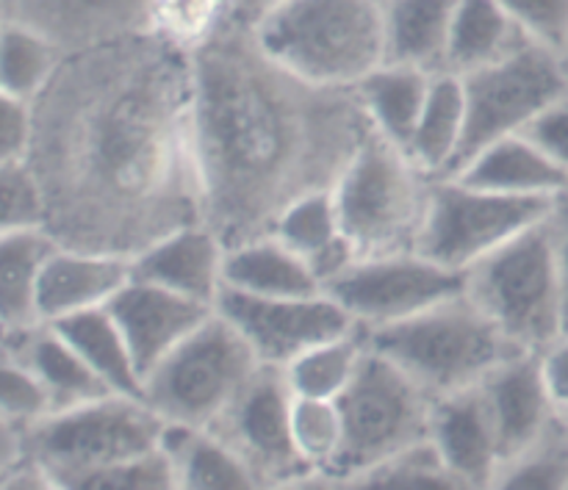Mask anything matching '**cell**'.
Wrapping results in <instances>:
<instances>
[{"label":"cell","mask_w":568,"mask_h":490,"mask_svg":"<svg viewBox=\"0 0 568 490\" xmlns=\"http://www.w3.org/2000/svg\"><path fill=\"white\" fill-rule=\"evenodd\" d=\"M503 452V469L536 447L558 416L541 353H519L480 382ZM503 474V471H499Z\"/></svg>","instance_id":"cell-17"},{"label":"cell","mask_w":568,"mask_h":490,"mask_svg":"<svg viewBox=\"0 0 568 490\" xmlns=\"http://www.w3.org/2000/svg\"><path fill=\"white\" fill-rule=\"evenodd\" d=\"M325 292L358 321V327L377 330L466 292V275L414 249L358 258L336 280L327 283Z\"/></svg>","instance_id":"cell-12"},{"label":"cell","mask_w":568,"mask_h":490,"mask_svg":"<svg viewBox=\"0 0 568 490\" xmlns=\"http://www.w3.org/2000/svg\"><path fill=\"white\" fill-rule=\"evenodd\" d=\"M549 220H552V233H555V255H558L560 292H564V336H568V192L560 194Z\"/></svg>","instance_id":"cell-45"},{"label":"cell","mask_w":568,"mask_h":490,"mask_svg":"<svg viewBox=\"0 0 568 490\" xmlns=\"http://www.w3.org/2000/svg\"><path fill=\"white\" fill-rule=\"evenodd\" d=\"M166 421L144 399L111 394L59 410L28 430L3 425V471L28 463L48 488H87L92 477L161 443Z\"/></svg>","instance_id":"cell-3"},{"label":"cell","mask_w":568,"mask_h":490,"mask_svg":"<svg viewBox=\"0 0 568 490\" xmlns=\"http://www.w3.org/2000/svg\"><path fill=\"white\" fill-rule=\"evenodd\" d=\"M3 353L14 355L37 371L53 399V414L116 394L89 366V360L53 325H44V321L31 330L3 336Z\"/></svg>","instance_id":"cell-21"},{"label":"cell","mask_w":568,"mask_h":490,"mask_svg":"<svg viewBox=\"0 0 568 490\" xmlns=\"http://www.w3.org/2000/svg\"><path fill=\"white\" fill-rule=\"evenodd\" d=\"M466 133L464 78L455 72H438L433 78L425 111L416 125L408 153L433 177H447L460 153Z\"/></svg>","instance_id":"cell-29"},{"label":"cell","mask_w":568,"mask_h":490,"mask_svg":"<svg viewBox=\"0 0 568 490\" xmlns=\"http://www.w3.org/2000/svg\"><path fill=\"white\" fill-rule=\"evenodd\" d=\"M536 42L564 50L568 42V0H499Z\"/></svg>","instance_id":"cell-41"},{"label":"cell","mask_w":568,"mask_h":490,"mask_svg":"<svg viewBox=\"0 0 568 490\" xmlns=\"http://www.w3.org/2000/svg\"><path fill=\"white\" fill-rule=\"evenodd\" d=\"M0 200H3L0 231H33L48 225L42 183L28 159L0 164Z\"/></svg>","instance_id":"cell-38"},{"label":"cell","mask_w":568,"mask_h":490,"mask_svg":"<svg viewBox=\"0 0 568 490\" xmlns=\"http://www.w3.org/2000/svg\"><path fill=\"white\" fill-rule=\"evenodd\" d=\"M541 364L555 405L558 410L568 408V336H560L552 347L544 349Z\"/></svg>","instance_id":"cell-44"},{"label":"cell","mask_w":568,"mask_h":490,"mask_svg":"<svg viewBox=\"0 0 568 490\" xmlns=\"http://www.w3.org/2000/svg\"><path fill=\"white\" fill-rule=\"evenodd\" d=\"M277 3H283V0H236V9H239V17L247 22H255L261 14H266L270 9H275Z\"/></svg>","instance_id":"cell-46"},{"label":"cell","mask_w":568,"mask_h":490,"mask_svg":"<svg viewBox=\"0 0 568 490\" xmlns=\"http://www.w3.org/2000/svg\"><path fill=\"white\" fill-rule=\"evenodd\" d=\"M436 177L427 175L414 155L377 127L358 147L338 177V222L358 258L414 253L419 247L427 205Z\"/></svg>","instance_id":"cell-6"},{"label":"cell","mask_w":568,"mask_h":490,"mask_svg":"<svg viewBox=\"0 0 568 490\" xmlns=\"http://www.w3.org/2000/svg\"><path fill=\"white\" fill-rule=\"evenodd\" d=\"M497 488H568V421L555 416L536 447L508 463Z\"/></svg>","instance_id":"cell-36"},{"label":"cell","mask_w":568,"mask_h":490,"mask_svg":"<svg viewBox=\"0 0 568 490\" xmlns=\"http://www.w3.org/2000/svg\"><path fill=\"white\" fill-rule=\"evenodd\" d=\"M203 225L227 249L272 236L288 205L336 188L372 133L358 89L277 64L242 17L192 53Z\"/></svg>","instance_id":"cell-2"},{"label":"cell","mask_w":568,"mask_h":490,"mask_svg":"<svg viewBox=\"0 0 568 490\" xmlns=\"http://www.w3.org/2000/svg\"><path fill=\"white\" fill-rule=\"evenodd\" d=\"M236 17V0H153L148 31L192 55Z\"/></svg>","instance_id":"cell-34"},{"label":"cell","mask_w":568,"mask_h":490,"mask_svg":"<svg viewBox=\"0 0 568 490\" xmlns=\"http://www.w3.org/2000/svg\"><path fill=\"white\" fill-rule=\"evenodd\" d=\"M453 177L488 192L525 197H560L568 192L566 166L549 159L525 133L488 144Z\"/></svg>","instance_id":"cell-22"},{"label":"cell","mask_w":568,"mask_h":490,"mask_svg":"<svg viewBox=\"0 0 568 490\" xmlns=\"http://www.w3.org/2000/svg\"><path fill=\"white\" fill-rule=\"evenodd\" d=\"M275 236L308 261L322 286L336 280L342 272H347L358 261L353 244L342 233L333 188L308 194V197L288 205V211L277 222Z\"/></svg>","instance_id":"cell-27"},{"label":"cell","mask_w":568,"mask_h":490,"mask_svg":"<svg viewBox=\"0 0 568 490\" xmlns=\"http://www.w3.org/2000/svg\"><path fill=\"white\" fill-rule=\"evenodd\" d=\"M0 419L3 425L28 430L53 414V399L31 366L3 353L0 366Z\"/></svg>","instance_id":"cell-37"},{"label":"cell","mask_w":568,"mask_h":490,"mask_svg":"<svg viewBox=\"0 0 568 490\" xmlns=\"http://www.w3.org/2000/svg\"><path fill=\"white\" fill-rule=\"evenodd\" d=\"M430 438L460 488H497L503 452L483 386L438 397Z\"/></svg>","instance_id":"cell-18"},{"label":"cell","mask_w":568,"mask_h":490,"mask_svg":"<svg viewBox=\"0 0 568 490\" xmlns=\"http://www.w3.org/2000/svg\"><path fill=\"white\" fill-rule=\"evenodd\" d=\"M89 490H170L178 488V471L170 455L161 447L139 455V458L116 463L100 471L87 482Z\"/></svg>","instance_id":"cell-40"},{"label":"cell","mask_w":568,"mask_h":490,"mask_svg":"<svg viewBox=\"0 0 568 490\" xmlns=\"http://www.w3.org/2000/svg\"><path fill=\"white\" fill-rule=\"evenodd\" d=\"M225 288L255 297H314L325 292L308 261L275 233L227 249Z\"/></svg>","instance_id":"cell-23"},{"label":"cell","mask_w":568,"mask_h":490,"mask_svg":"<svg viewBox=\"0 0 568 490\" xmlns=\"http://www.w3.org/2000/svg\"><path fill=\"white\" fill-rule=\"evenodd\" d=\"M458 0H383L386 11V61L447 72L449 31Z\"/></svg>","instance_id":"cell-24"},{"label":"cell","mask_w":568,"mask_h":490,"mask_svg":"<svg viewBox=\"0 0 568 490\" xmlns=\"http://www.w3.org/2000/svg\"><path fill=\"white\" fill-rule=\"evenodd\" d=\"M366 349L369 344H366L364 327H355L353 333H344V336L308 349L286 366L292 391L297 397L338 399L358 375Z\"/></svg>","instance_id":"cell-32"},{"label":"cell","mask_w":568,"mask_h":490,"mask_svg":"<svg viewBox=\"0 0 568 490\" xmlns=\"http://www.w3.org/2000/svg\"><path fill=\"white\" fill-rule=\"evenodd\" d=\"M153 0H0L3 22L53 39L64 53L148 33Z\"/></svg>","instance_id":"cell-16"},{"label":"cell","mask_w":568,"mask_h":490,"mask_svg":"<svg viewBox=\"0 0 568 490\" xmlns=\"http://www.w3.org/2000/svg\"><path fill=\"white\" fill-rule=\"evenodd\" d=\"M294 391L283 366L264 364L214 436L253 471L258 488L305 486L316 471L300 452L292 427Z\"/></svg>","instance_id":"cell-13"},{"label":"cell","mask_w":568,"mask_h":490,"mask_svg":"<svg viewBox=\"0 0 568 490\" xmlns=\"http://www.w3.org/2000/svg\"><path fill=\"white\" fill-rule=\"evenodd\" d=\"M560 64H564V72H566V81H568V42H566V48L560 50Z\"/></svg>","instance_id":"cell-47"},{"label":"cell","mask_w":568,"mask_h":490,"mask_svg":"<svg viewBox=\"0 0 568 490\" xmlns=\"http://www.w3.org/2000/svg\"><path fill=\"white\" fill-rule=\"evenodd\" d=\"M214 310V305L197 303L136 277L109 303V314L120 325L142 380H148L150 371L166 355L175 353L194 330H200Z\"/></svg>","instance_id":"cell-15"},{"label":"cell","mask_w":568,"mask_h":490,"mask_svg":"<svg viewBox=\"0 0 568 490\" xmlns=\"http://www.w3.org/2000/svg\"><path fill=\"white\" fill-rule=\"evenodd\" d=\"M161 449L178 471V488L192 490H242L258 488L253 471L242 458L209 430L186 425H164Z\"/></svg>","instance_id":"cell-28"},{"label":"cell","mask_w":568,"mask_h":490,"mask_svg":"<svg viewBox=\"0 0 568 490\" xmlns=\"http://www.w3.org/2000/svg\"><path fill=\"white\" fill-rule=\"evenodd\" d=\"M216 310L242 330L264 364L283 369L308 349L358 327L327 292L314 297H255L222 288Z\"/></svg>","instance_id":"cell-14"},{"label":"cell","mask_w":568,"mask_h":490,"mask_svg":"<svg viewBox=\"0 0 568 490\" xmlns=\"http://www.w3.org/2000/svg\"><path fill=\"white\" fill-rule=\"evenodd\" d=\"M525 136L532 139L549 159H555L568 170V94L549 105L547 111H541L527 125Z\"/></svg>","instance_id":"cell-43"},{"label":"cell","mask_w":568,"mask_h":490,"mask_svg":"<svg viewBox=\"0 0 568 490\" xmlns=\"http://www.w3.org/2000/svg\"><path fill=\"white\" fill-rule=\"evenodd\" d=\"M264 360L220 310L144 380V402L166 421L214 432Z\"/></svg>","instance_id":"cell-8"},{"label":"cell","mask_w":568,"mask_h":490,"mask_svg":"<svg viewBox=\"0 0 568 490\" xmlns=\"http://www.w3.org/2000/svg\"><path fill=\"white\" fill-rule=\"evenodd\" d=\"M292 427L300 452L308 460L311 469L316 471L314 482H322L327 469L336 463L344 443V421L342 410H338V399L297 397L294 394Z\"/></svg>","instance_id":"cell-35"},{"label":"cell","mask_w":568,"mask_h":490,"mask_svg":"<svg viewBox=\"0 0 568 490\" xmlns=\"http://www.w3.org/2000/svg\"><path fill=\"white\" fill-rule=\"evenodd\" d=\"M460 78L466 92V133L447 177L458 175L488 144L525 133L541 111L568 94L560 53L541 42H527L503 61Z\"/></svg>","instance_id":"cell-10"},{"label":"cell","mask_w":568,"mask_h":490,"mask_svg":"<svg viewBox=\"0 0 568 490\" xmlns=\"http://www.w3.org/2000/svg\"><path fill=\"white\" fill-rule=\"evenodd\" d=\"M31 105L28 164L61 247L136 258L203 222L192 55L150 31L72 50Z\"/></svg>","instance_id":"cell-1"},{"label":"cell","mask_w":568,"mask_h":490,"mask_svg":"<svg viewBox=\"0 0 568 490\" xmlns=\"http://www.w3.org/2000/svg\"><path fill=\"white\" fill-rule=\"evenodd\" d=\"M227 247L209 225L181 227L133 258V277L155 283L197 303H220Z\"/></svg>","instance_id":"cell-20"},{"label":"cell","mask_w":568,"mask_h":490,"mask_svg":"<svg viewBox=\"0 0 568 490\" xmlns=\"http://www.w3.org/2000/svg\"><path fill=\"white\" fill-rule=\"evenodd\" d=\"M59 242L44 227L0 231V327L9 333L31 330L39 321V280Z\"/></svg>","instance_id":"cell-25"},{"label":"cell","mask_w":568,"mask_h":490,"mask_svg":"<svg viewBox=\"0 0 568 490\" xmlns=\"http://www.w3.org/2000/svg\"><path fill=\"white\" fill-rule=\"evenodd\" d=\"M250 25L277 64L320 86L358 89L386 64L383 0H283Z\"/></svg>","instance_id":"cell-4"},{"label":"cell","mask_w":568,"mask_h":490,"mask_svg":"<svg viewBox=\"0 0 568 490\" xmlns=\"http://www.w3.org/2000/svg\"><path fill=\"white\" fill-rule=\"evenodd\" d=\"M433 405L436 397H430L403 366L377 349H366L358 375L338 397L344 443L322 482L358 486L388 460L427 441Z\"/></svg>","instance_id":"cell-7"},{"label":"cell","mask_w":568,"mask_h":490,"mask_svg":"<svg viewBox=\"0 0 568 490\" xmlns=\"http://www.w3.org/2000/svg\"><path fill=\"white\" fill-rule=\"evenodd\" d=\"M53 327L89 360V366L116 394L144 399V380L136 369V360H133L131 347H128L125 336H122L120 325L109 314V308L67 316V319L53 321Z\"/></svg>","instance_id":"cell-31"},{"label":"cell","mask_w":568,"mask_h":490,"mask_svg":"<svg viewBox=\"0 0 568 490\" xmlns=\"http://www.w3.org/2000/svg\"><path fill=\"white\" fill-rule=\"evenodd\" d=\"M33 142V105L0 94V164L26 161Z\"/></svg>","instance_id":"cell-42"},{"label":"cell","mask_w":568,"mask_h":490,"mask_svg":"<svg viewBox=\"0 0 568 490\" xmlns=\"http://www.w3.org/2000/svg\"><path fill=\"white\" fill-rule=\"evenodd\" d=\"M358 488H460L438 455L433 438L397 455L358 482Z\"/></svg>","instance_id":"cell-39"},{"label":"cell","mask_w":568,"mask_h":490,"mask_svg":"<svg viewBox=\"0 0 568 490\" xmlns=\"http://www.w3.org/2000/svg\"><path fill=\"white\" fill-rule=\"evenodd\" d=\"M558 197H525L477 188L460 177H436L419 253L455 272H469L527 227L552 214Z\"/></svg>","instance_id":"cell-11"},{"label":"cell","mask_w":568,"mask_h":490,"mask_svg":"<svg viewBox=\"0 0 568 490\" xmlns=\"http://www.w3.org/2000/svg\"><path fill=\"white\" fill-rule=\"evenodd\" d=\"M558 414H560V416H564V419L568 421V408H564V410H558Z\"/></svg>","instance_id":"cell-48"},{"label":"cell","mask_w":568,"mask_h":490,"mask_svg":"<svg viewBox=\"0 0 568 490\" xmlns=\"http://www.w3.org/2000/svg\"><path fill=\"white\" fill-rule=\"evenodd\" d=\"M536 42L499 0H458L449 31L447 72L469 75Z\"/></svg>","instance_id":"cell-26"},{"label":"cell","mask_w":568,"mask_h":490,"mask_svg":"<svg viewBox=\"0 0 568 490\" xmlns=\"http://www.w3.org/2000/svg\"><path fill=\"white\" fill-rule=\"evenodd\" d=\"M64 50L33 28L3 22V53H0V94L33 103L53 81Z\"/></svg>","instance_id":"cell-33"},{"label":"cell","mask_w":568,"mask_h":490,"mask_svg":"<svg viewBox=\"0 0 568 490\" xmlns=\"http://www.w3.org/2000/svg\"><path fill=\"white\" fill-rule=\"evenodd\" d=\"M430 72L416 70L405 64H383L369 78L358 83V92L364 98L366 111L372 116V125L408 150L414 139L416 125L425 111L427 94L433 86Z\"/></svg>","instance_id":"cell-30"},{"label":"cell","mask_w":568,"mask_h":490,"mask_svg":"<svg viewBox=\"0 0 568 490\" xmlns=\"http://www.w3.org/2000/svg\"><path fill=\"white\" fill-rule=\"evenodd\" d=\"M133 280V258L125 255L55 249L39 280V321L53 325L83 310L109 308L111 299Z\"/></svg>","instance_id":"cell-19"},{"label":"cell","mask_w":568,"mask_h":490,"mask_svg":"<svg viewBox=\"0 0 568 490\" xmlns=\"http://www.w3.org/2000/svg\"><path fill=\"white\" fill-rule=\"evenodd\" d=\"M364 333L372 349L403 366L436 399L480 386L505 360L525 353L466 292L397 325Z\"/></svg>","instance_id":"cell-5"},{"label":"cell","mask_w":568,"mask_h":490,"mask_svg":"<svg viewBox=\"0 0 568 490\" xmlns=\"http://www.w3.org/2000/svg\"><path fill=\"white\" fill-rule=\"evenodd\" d=\"M549 216L466 272V294L525 353H544L564 336V292Z\"/></svg>","instance_id":"cell-9"}]
</instances>
